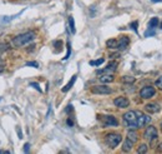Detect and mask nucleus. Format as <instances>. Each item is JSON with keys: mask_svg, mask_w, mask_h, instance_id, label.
Instances as JSON below:
<instances>
[{"mask_svg": "<svg viewBox=\"0 0 162 154\" xmlns=\"http://www.w3.org/2000/svg\"><path fill=\"white\" fill-rule=\"evenodd\" d=\"M34 39H35V33L34 31H26L24 34H20V35H18V37H15L13 43H14L15 47H24V45H26L28 43L32 41Z\"/></svg>", "mask_w": 162, "mask_h": 154, "instance_id": "nucleus-1", "label": "nucleus"}, {"mask_svg": "<svg viewBox=\"0 0 162 154\" xmlns=\"http://www.w3.org/2000/svg\"><path fill=\"white\" fill-rule=\"evenodd\" d=\"M124 123L130 128V129H137V114L133 110H130L124 114Z\"/></svg>", "mask_w": 162, "mask_h": 154, "instance_id": "nucleus-2", "label": "nucleus"}, {"mask_svg": "<svg viewBox=\"0 0 162 154\" xmlns=\"http://www.w3.org/2000/svg\"><path fill=\"white\" fill-rule=\"evenodd\" d=\"M106 143H107V145L110 148H116L118 144L121 143V140H122V136L120 135V134H116V133H110V134H107L106 135Z\"/></svg>", "mask_w": 162, "mask_h": 154, "instance_id": "nucleus-3", "label": "nucleus"}, {"mask_svg": "<svg viewBox=\"0 0 162 154\" xmlns=\"http://www.w3.org/2000/svg\"><path fill=\"white\" fill-rule=\"evenodd\" d=\"M157 136H158L157 129H156L155 127H152V125H148V127H147V129L145 130V133H143V138H145V139H147L148 142L156 140V139H157Z\"/></svg>", "mask_w": 162, "mask_h": 154, "instance_id": "nucleus-4", "label": "nucleus"}, {"mask_svg": "<svg viewBox=\"0 0 162 154\" xmlns=\"http://www.w3.org/2000/svg\"><path fill=\"white\" fill-rule=\"evenodd\" d=\"M155 94H156V89L151 87V85H146V87H143L140 90V97L143 99H150L155 95Z\"/></svg>", "mask_w": 162, "mask_h": 154, "instance_id": "nucleus-5", "label": "nucleus"}, {"mask_svg": "<svg viewBox=\"0 0 162 154\" xmlns=\"http://www.w3.org/2000/svg\"><path fill=\"white\" fill-rule=\"evenodd\" d=\"M91 91L93 94H111L112 89L107 85H93L91 88Z\"/></svg>", "mask_w": 162, "mask_h": 154, "instance_id": "nucleus-6", "label": "nucleus"}, {"mask_svg": "<svg viewBox=\"0 0 162 154\" xmlns=\"http://www.w3.org/2000/svg\"><path fill=\"white\" fill-rule=\"evenodd\" d=\"M136 114H137V127L141 128V127H145L146 124L151 123V118L147 117L146 114H143L141 112H136Z\"/></svg>", "mask_w": 162, "mask_h": 154, "instance_id": "nucleus-7", "label": "nucleus"}, {"mask_svg": "<svg viewBox=\"0 0 162 154\" xmlns=\"http://www.w3.org/2000/svg\"><path fill=\"white\" fill-rule=\"evenodd\" d=\"M102 124H104L105 127H117L118 120L114 115H105L104 118H102Z\"/></svg>", "mask_w": 162, "mask_h": 154, "instance_id": "nucleus-8", "label": "nucleus"}, {"mask_svg": "<svg viewBox=\"0 0 162 154\" xmlns=\"http://www.w3.org/2000/svg\"><path fill=\"white\" fill-rule=\"evenodd\" d=\"M114 104L116 107H118V108H127V107H129V104H130V101H129V99L125 98V97H118V98H116L114 100Z\"/></svg>", "mask_w": 162, "mask_h": 154, "instance_id": "nucleus-9", "label": "nucleus"}, {"mask_svg": "<svg viewBox=\"0 0 162 154\" xmlns=\"http://www.w3.org/2000/svg\"><path fill=\"white\" fill-rule=\"evenodd\" d=\"M145 109H146V112L155 114V113H158V112H160L161 107L157 104V103H148V104L145 105Z\"/></svg>", "mask_w": 162, "mask_h": 154, "instance_id": "nucleus-10", "label": "nucleus"}, {"mask_svg": "<svg viewBox=\"0 0 162 154\" xmlns=\"http://www.w3.org/2000/svg\"><path fill=\"white\" fill-rule=\"evenodd\" d=\"M129 43H130V39L127 37H122L120 40H117V49L118 50H125L127 47H129Z\"/></svg>", "mask_w": 162, "mask_h": 154, "instance_id": "nucleus-11", "label": "nucleus"}, {"mask_svg": "<svg viewBox=\"0 0 162 154\" xmlns=\"http://www.w3.org/2000/svg\"><path fill=\"white\" fill-rule=\"evenodd\" d=\"M115 80V76L112 75V74H104V75H102V76H100V82L101 83H104V84H106V83H112Z\"/></svg>", "mask_w": 162, "mask_h": 154, "instance_id": "nucleus-12", "label": "nucleus"}, {"mask_svg": "<svg viewBox=\"0 0 162 154\" xmlns=\"http://www.w3.org/2000/svg\"><path fill=\"white\" fill-rule=\"evenodd\" d=\"M116 68H117V64L116 63H111L107 68H105V69H102V70H99L97 74H105V73H112L116 70Z\"/></svg>", "mask_w": 162, "mask_h": 154, "instance_id": "nucleus-13", "label": "nucleus"}, {"mask_svg": "<svg viewBox=\"0 0 162 154\" xmlns=\"http://www.w3.org/2000/svg\"><path fill=\"white\" fill-rule=\"evenodd\" d=\"M76 79H78V75H72V78L70 79V82L69 83H67L66 85H65V87L61 89L63 90V93H66V91H69L71 88H72V85L75 84V82H76Z\"/></svg>", "mask_w": 162, "mask_h": 154, "instance_id": "nucleus-14", "label": "nucleus"}, {"mask_svg": "<svg viewBox=\"0 0 162 154\" xmlns=\"http://www.w3.org/2000/svg\"><path fill=\"white\" fill-rule=\"evenodd\" d=\"M132 145H133V142H131L130 139H126L124 142V145H122V150L124 152H131Z\"/></svg>", "mask_w": 162, "mask_h": 154, "instance_id": "nucleus-15", "label": "nucleus"}, {"mask_svg": "<svg viewBox=\"0 0 162 154\" xmlns=\"http://www.w3.org/2000/svg\"><path fill=\"white\" fill-rule=\"evenodd\" d=\"M127 139H130L131 142L136 143V142H137V139H139V135H137V133H136L133 129H131L129 133H127Z\"/></svg>", "mask_w": 162, "mask_h": 154, "instance_id": "nucleus-16", "label": "nucleus"}, {"mask_svg": "<svg viewBox=\"0 0 162 154\" xmlns=\"http://www.w3.org/2000/svg\"><path fill=\"white\" fill-rule=\"evenodd\" d=\"M158 24H160V20L157 18L150 19V21H148V29H156L158 27Z\"/></svg>", "mask_w": 162, "mask_h": 154, "instance_id": "nucleus-17", "label": "nucleus"}, {"mask_svg": "<svg viewBox=\"0 0 162 154\" xmlns=\"http://www.w3.org/2000/svg\"><path fill=\"white\" fill-rule=\"evenodd\" d=\"M106 47L110 49H117V40L116 39H110L106 41Z\"/></svg>", "mask_w": 162, "mask_h": 154, "instance_id": "nucleus-18", "label": "nucleus"}, {"mask_svg": "<svg viewBox=\"0 0 162 154\" xmlns=\"http://www.w3.org/2000/svg\"><path fill=\"white\" fill-rule=\"evenodd\" d=\"M69 28H70V31H71L72 34H75V33H76L75 21H74V18H72V16H70V18H69Z\"/></svg>", "mask_w": 162, "mask_h": 154, "instance_id": "nucleus-19", "label": "nucleus"}, {"mask_svg": "<svg viewBox=\"0 0 162 154\" xmlns=\"http://www.w3.org/2000/svg\"><path fill=\"white\" fill-rule=\"evenodd\" d=\"M147 150H148V147L146 144H141L140 147H139V149H137V153H140V154H143V153H147Z\"/></svg>", "mask_w": 162, "mask_h": 154, "instance_id": "nucleus-20", "label": "nucleus"}, {"mask_svg": "<svg viewBox=\"0 0 162 154\" xmlns=\"http://www.w3.org/2000/svg\"><path fill=\"white\" fill-rule=\"evenodd\" d=\"M122 82H124V83H133V82H135V76L125 75V76H122Z\"/></svg>", "mask_w": 162, "mask_h": 154, "instance_id": "nucleus-21", "label": "nucleus"}, {"mask_svg": "<svg viewBox=\"0 0 162 154\" xmlns=\"http://www.w3.org/2000/svg\"><path fill=\"white\" fill-rule=\"evenodd\" d=\"M104 62H105V60L101 58V59H99V60H91V62H90V65H92V66H99V65H101Z\"/></svg>", "mask_w": 162, "mask_h": 154, "instance_id": "nucleus-22", "label": "nucleus"}, {"mask_svg": "<svg viewBox=\"0 0 162 154\" xmlns=\"http://www.w3.org/2000/svg\"><path fill=\"white\" fill-rule=\"evenodd\" d=\"M70 54H71V45H70V43H67V53H66V56L64 58V60L69 59L70 58Z\"/></svg>", "mask_w": 162, "mask_h": 154, "instance_id": "nucleus-23", "label": "nucleus"}, {"mask_svg": "<svg viewBox=\"0 0 162 154\" xmlns=\"http://www.w3.org/2000/svg\"><path fill=\"white\" fill-rule=\"evenodd\" d=\"M155 35V29H148L145 33V37H153Z\"/></svg>", "mask_w": 162, "mask_h": 154, "instance_id": "nucleus-24", "label": "nucleus"}, {"mask_svg": "<svg viewBox=\"0 0 162 154\" xmlns=\"http://www.w3.org/2000/svg\"><path fill=\"white\" fill-rule=\"evenodd\" d=\"M156 87H157L160 90H162V75H161L160 78L156 80Z\"/></svg>", "mask_w": 162, "mask_h": 154, "instance_id": "nucleus-25", "label": "nucleus"}, {"mask_svg": "<svg viewBox=\"0 0 162 154\" xmlns=\"http://www.w3.org/2000/svg\"><path fill=\"white\" fill-rule=\"evenodd\" d=\"M8 49H9V45L8 44H0V53H4Z\"/></svg>", "mask_w": 162, "mask_h": 154, "instance_id": "nucleus-26", "label": "nucleus"}, {"mask_svg": "<svg viewBox=\"0 0 162 154\" xmlns=\"http://www.w3.org/2000/svg\"><path fill=\"white\" fill-rule=\"evenodd\" d=\"M26 66H32V68H39V63H36V62H28V63H26Z\"/></svg>", "mask_w": 162, "mask_h": 154, "instance_id": "nucleus-27", "label": "nucleus"}, {"mask_svg": "<svg viewBox=\"0 0 162 154\" xmlns=\"http://www.w3.org/2000/svg\"><path fill=\"white\" fill-rule=\"evenodd\" d=\"M30 87L35 88L38 91H41V89H40V87H39V84H38V83H30Z\"/></svg>", "mask_w": 162, "mask_h": 154, "instance_id": "nucleus-28", "label": "nucleus"}, {"mask_svg": "<svg viewBox=\"0 0 162 154\" xmlns=\"http://www.w3.org/2000/svg\"><path fill=\"white\" fill-rule=\"evenodd\" d=\"M137 27H139V23H137V21H133V23H131V28H132L135 31H137Z\"/></svg>", "mask_w": 162, "mask_h": 154, "instance_id": "nucleus-29", "label": "nucleus"}, {"mask_svg": "<svg viewBox=\"0 0 162 154\" xmlns=\"http://www.w3.org/2000/svg\"><path fill=\"white\" fill-rule=\"evenodd\" d=\"M29 150H30V144L26 143V144L24 145V152H25V153H29Z\"/></svg>", "mask_w": 162, "mask_h": 154, "instance_id": "nucleus-30", "label": "nucleus"}, {"mask_svg": "<svg viewBox=\"0 0 162 154\" xmlns=\"http://www.w3.org/2000/svg\"><path fill=\"white\" fill-rule=\"evenodd\" d=\"M66 124L67 125H69V127H74V122L71 120V119L69 118V119H67V120H66Z\"/></svg>", "mask_w": 162, "mask_h": 154, "instance_id": "nucleus-31", "label": "nucleus"}, {"mask_svg": "<svg viewBox=\"0 0 162 154\" xmlns=\"http://www.w3.org/2000/svg\"><path fill=\"white\" fill-rule=\"evenodd\" d=\"M71 110H72V105L70 104V105H67V108L65 109V112H66V113H70V112H71Z\"/></svg>", "mask_w": 162, "mask_h": 154, "instance_id": "nucleus-32", "label": "nucleus"}, {"mask_svg": "<svg viewBox=\"0 0 162 154\" xmlns=\"http://www.w3.org/2000/svg\"><path fill=\"white\" fill-rule=\"evenodd\" d=\"M55 45H56V47H59V48H57V51H60V49H61V48H60V45H61V41H60V40L56 41V43H55Z\"/></svg>", "mask_w": 162, "mask_h": 154, "instance_id": "nucleus-33", "label": "nucleus"}, {"mask_svg": "<svg viewBox=\"0 0 162 154\" xmlns=\"http://www.w3.org/2000/svg\"><path fill=\"white\" fill-rule=\"evenodd\" d=\"M18 134H19V138H23V134H21V130H20V128H18Z\"/></svg>", "mask_w": 162, "mask_h": 154, "instance_id": "nucleus-34", "label": "nucleus"}, {"mask_svg": "<svg viewBox=\"0 0 162 154\" xmlns=\"http://www.w3.org/2000/svg\"><path fill=\"white\" fill-rule=\"evenodd\" d=\"M158 150H160V152H162V143L158 145Z\"/></svg>", "mask_w": 162, "mask_h": 154, "instance_id": "nucleus-35", "label": "nucleus"}, {"mask_svg": "<svg viewBox=\"0 0 162 154\" xmlns=\"http://www.w3.org/2000/svg\"><path fill=\"white\" fill-rule=\"evenodd\" d=\"M151 2H153V3H160V2H162V0H151Z\"/></svg>", "mask_w": 162, "mask_h": 154, "instance_id": "nucleus-36", "label": "nucleus"}, {"mask_svg": "<svg viewBox=\"0 0 162 154\" xmlns=\"http://www.w3.org/2000/svg\"><path fill=\"white\" fill-rule=\"evenodd\" d=\"M3 70H4V66H0V73H2Z\"/></svg>", "mask_w": 162, "mask_h": 154, "instance_id": "nucleus-37", "label": "nucleus"}, {"mask_svg": "<svg viewBox=\"0 0 162 154\" xmlns=\"http://www.w3.org/2000/svg\"><path fill=\"white\" fill-rule=\"evenodd\" d=\"M161 129H162V123H161Z\"/></svg>", "mask_w": 162, "mask_h": 154, "instance_id": "nucleus-38", "label": "nucleus"}, {"mask_svg": "<svg viewBox=\"0 0 162 154\" xmlns=\"http://www.w3.org/2000/svg\"><path fill=\"white\" fill-rule=\"evenodd\" d=\"M161 29H162V24H161Z\"/></svg>", "mask_w": 162, "mask_h": 154, "instance_id": "nucleus-39", "label": "nucleus"}]
</instances>
